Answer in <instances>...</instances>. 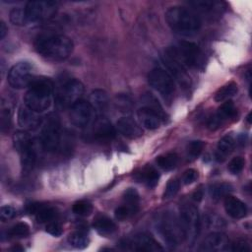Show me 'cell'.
<instances>
[{
	"label": "cell",
	"mask_w": 252,
	"mask_h": 252,
	"mask_svg": "<svg viewBox=\"0 0 252 252\" xmlns=\"http://www.w3.org/2000/svg\"><path fill=\"white\" fill-rule=\"evenodd\" d=\"M234 145H235V142L231 135L223 136L218 143L217 151L215 154L216 159L219 162H222L223 160H225L226 158L232 153L234 149Z\"/></svg>",
	"instance_id": "cell-25"
},
{
	"label": "cell",
	"mask_w": 252,
	"mask_h": 252,
	"mask_svg": "<svg viewBox=\"0 0 252 252\" xmlns=\"http://www.w3.org/2000/svg\"><path fill=\"white\" fill-rule=\"evenodd\" d=\"M199 176V173L197 170L193 169V168H190V169H187L184 174H183V177H182V181H183V184L185 185H189L191 183H193L194 181L197 180Z\"/></svg>",
	"instance_id": "cell-43"
},
{
	"label": "cell",
	"mask_w": 252,
	"mask_h": 252,
	"mask_svg": "<svg viewBox=\"0 0 252 252\" xmlns=\"http://www.w3.org/2000/svg\"><path fill=\"white\" fill-rule=\"evenodd\" d=\"M179 186L180 184L177 179H170L165 186V190L163 192V198L169 199L174 197L179 190Z\"/></svg>",
	"instance_id": "cell-39"
},
{
	"label": "cell",
	"mask_w": 252,
	"mask_h": 252,
	"mask_svg": "<svg viewBox=\"0 0 252 252\" xmlns=\"http://www.w3.org/2000/svg\"><path fill=\"white\" fill-rule=\"evenodd\" d=\"M7 32H8V28H7L6 24L4 22H1L0 23V38L1 39L4 38V36L6 35Z\"/></svg>",
	"instance_id": "cell-46"
},
{
	"label": "cell",
	"mask_w": 252,
	"mask_h": 252,
	"mask_svg": "<svg viewBox=\"0 0 252 252\" xmlns=\"http://www.w3.org/2000/svg\"><path fill=\"white\" fill-rule=\"evenodd\" d=\"M0 120H1V131L5 132L9 130L10 125H11V108L9 107L8 104H5L2 102V107H1V115H0Z\"/></svg>",
	"instance_id": "cell-37"
},
{
	"label": "cell",
	"mask_w": 252,
	"mask_h": 252,
	"mask_svg": "<svg viewBox=\"0 0 252 252\" xmlns=\"http://www.w3.org/2000/svg\"><path fill=\"white\" fill-rule=\"evenodd\" d=\"M121 246L124 249L140 252H158L162 251L161 245L151 235L147 233H140L121 242Z\"/></svg>",
	"instance_id": "cell-13"
},
{
	"label": "cell",
	"mask_w": 252,
	"mask_h": 252,
	"mask_svg": "<svg viewBox=\"0 0 252 252\" xmlns=\"http://www.w3.org/2000/svg\"><path fill=\"white\" fill-rule=\"evenodd\" d=\"M68 243L75 248L83 249L89 245V238L84 232L75 231L68 236Z\"/></svg>",
	"instance_id": "cell-33"
},
{
	"label": "cell",
	"mask_w": 252,
	"mask_h": 252,
	"mask_svg": "<svg viewBox=\"0 0 252 252\" xmlns=\"http://www.w3.org/2000/svg\"><path fill=\"white\" fill-rule=\"evenodd\" d=\"M60 143L61 129L59 120L56 116L50 115L43 125L40 136V144L45 151L55 152L59 149Z\"/></svg>",
	"instance_id": "cell-9"
},
{
	"label": "cell",
	"mask_w": 252,
	"mask_h": 252,
	"mask_svg": "<svg viewBox=\"0 0 252 252\" xmlns=\"http://www.w3.org/2000/svg\"><path fill=\"white\" fill-rule=\"evenodd\" d=\"M53 82L46 77H33L25 95V105L36 112L46 110L52 101Z\"/></svg>",
	"instance_id": "cell-3"
},
{
	"label": "cell",
	"mask_w": 252,
	"mask_h": 252,
	"mask_svg": "<svg viewBox=\"0 0 252 252\" xmlns=\"http://www.w3.org/2000/svg\"><path fill=\"white\" fill-rule=\"evenodd\" d=\"M178 221L183 238L189 244L194 243L201 228L200 216L197 208L191 204H184L180 209Z\"/></svg>",
	"instance_id": "cell-5"
},
{
	"label": "cell",
	"mask_w": 252,
	"mask_h": 252,
	"mask_svg": "<svg viewBox=\"0 0 252 252\" xmlns=\"http://www.w3.org/2000/svg\"><path fill=\"white\" fill-rule=\"evenodd\" d=\"M165 20L169 28L177 34L191 36L201 29V19L192 9L174 6L167 10Z\"/></svg>",
	"instance_id": "cell-1"
},
{
	"label": "cell",
	"mask_w": 252,
	"mask_h": 252,
	"mask_svg": "<svg viewBox=\"0 0 252 252\" xmlns=\"http://www.w3.org/2000/svg\"><path fill=\"white\" fill-rule=\"evenodd\" d=\"M114 215H115V218L117 220H123L127 219L128 217H130L132 215V213L130 212V210L125 205H122V206H119L118 208L115 209Z\"/></svg>",
	"instance_id": "cell-45"
},
{
	"label": "cell",
	"mask_w": 252,
	"mask_h": 252,
	"mask_svg": "<svg viewBox=\"0 0 252 252\" xmlns=\"http://www.w3.org/2000/svg\"><path fill=\"white\" fill-rule=\"evenodd\" d=\"M203 148H204V142L203 141H201V140L191 141L187 145V148H186L188 158H190V159L197 158L200 156V154L202 153Z\"/></svg>",
	"instance_id": "cell-35"
},
{
	"label": "cell",
	"mask_w": 252,
	"mask_h": 252,
	"mask_svg": "<svg viewBox=\"0 0 252 252\" xmlns=\"http://www.w3.org/2000/svg\"><path fill=\"white\" fill-rule=\"evenodd\" d=\"M229 249L234 252H248L251 250V247L246 240L238 239L235 242H233L232 244H230Z\"/></svg>",
	"instance_id": "cell-42"
},
{
	"label": "cell",
	"mask_w": 252,
	"mask_h": 252,
	"mask_svg": "<svg viewBox=\"0 0 252 252\" xmlns=\"http://www.w3.org/2000/svg\"><path fill=\"white\" fill-rule=\"evenodd\" d=\"M237 93V85L233 82H230L218 90L215 94L216 101H223L228 99L229 97L233 96Z\"/></svg>",
	"instance_id": "cell-32"
},
{
	"label": "cell",
	"mask_w": 252,
	"mask_h": 252,
	"mask_svg": "<svg viewBox=\"0 0 252 252\" xmlns=\"http://www.w3.org/2000/svg\"><path fill=\"white\" fill-rule=\"evenodd\" d=\"M93 226L101 235H109L117 230L116 223L104 215L97 216L93 222Z\"/></svg>",
	"instance_id": "cell-26"
},
{
	"label": "cell",
	"mask_w": 252,
	"mask_h": 252,
	"mask_svg": "<svg viewBox=\"0 0 252 252\" xmlns=\"http://www.w3.org/2000/svg\"><path fill=\"white\" fill-rule=\"evenodd\" d=\"M92 106L94 107V111L104 112L108 105H109V99L107 94L103 90H94L90 94V101Z\"/></svg>",
	"instance_id": "cell-27"
},
{
	"label": "cell",
	"mask_w": 252,
	"mask_h": 252,
	"mask_svg": "<svg viewBox=\"0 0 252 252\" xmlns=\"http://www.w3.org/2000/svg\"><path fill=\"white\" fill-rule=\"evenodd\" d=\"M45 230H46V232H48L49 234H51V235H53V236H56V237L60 236V235L62 234V232H63L61 225H60L59 223L55 222V221H50V222H48L47 225H46V227H45Z\"/></svg>",
	"instance_id": "cell-44"
},
{
	"label": "cell",
	"mask_w": 252,
	"mask_h": 252,
	"mask_svg": "<svg viewBox=\"0 0 252 252\" xmlns=\"http://www.w3.org/2000/svg\"><path fill=\"white\" fill-rule=\"evenodd\" d=\"M35 50L42 57L61 61L71 55L74 44L70 37L63 34H48L39 36L34 43Z\"/></svg>",
	"instance_id": "cell-2"
},
{
	"label": "cell",
	"mask_w": 252,
	"mask_h": 252,
	"mask_svg": "<svg viewBox=\"0 0 252 252\" xmlns=\"http://www.w3.org/2000/svg\"><path fill=\"white\" fill-rule=\"evenodd\" d=\"M84 94V85L77 79L67 81L57 94V104L61 108L72 107L75 103L81 100Z\"/></svg>",
	"instance_id": "cell-10"
},
{
	"label": "cell",
	"mask_w": 252,
	"mask_h": 252,
	"mask_svg": "<svg viewBox=\"0 0 252 252\" xmlns=\"http://www.w3.org/2000/svg\"><path fill=\"white\" fill-rule=\"evenodd\" d=\"M150 85L165 99L170 100L175 92V84L170 74L162 68H155L149 74Z\"/></svg>",
	"instance_id": "cell-8"
},
{
	"label": "cell",
	"mask_w": 252,
	"mask_h": 252,
	"mask_svg": "<svg viewBox=\"0 0 252 252\" xmlns=\"http://www.w3.org/2000/svg\"><path fill=\"white\" fill-rule=\"evenodd\" d=\"M224 209L227 215L233 219H242L247 215L246 205L238 198L230 195L224 199Z\"/></svg>",
	"instance_id": "cell-24"
},
{
	"label": "cell",
	"mask_w": 252,
	"mask_h": 252,
	"mask_svg": "<svg viewBox=\"0 0 252 252\" xmlns=\"http://www.w3.org/2000/svg\"><path fill=\"white\" fill-rule=\"evenodd\" d=\"M189 5L193 7L194 12H199L210 17L220 16L225 9L223 2L214 0H196L189 2Z\"/></svg>",
	"instance_id": "cell-19"
},
{
	"label": "cell",
	"mask_w": 252,
	"mask_h": 252,
	"mask_svg": "<svg viewBox=\"0 0 252 252\" xmlns=\"http://www.w3.org/2000/svg\"><path fill=\"white\" fill-rule=\"evenodd\" d=\"M165 52L175 58L184 67L186 66L200 70L205 67V55L201 48L194 42L181 40L175 45L167 48Z\"/></svg>",
	"instance_id": "cell-4"
},
{
	"label": "cell",
	"mask_w": 252,
	"mask_h": 252,
	"mask_svg": "<svg viewBox=\"0 0 252 252\" xmlns=\"http://www.w3.org/2000/svg\"><path fill=\"white\" fill-rule=\"evenodd\" d=\"M161 60L164 66L169 71L168 73L170 74V76L172 78L174 77L184 90H189L191 87V80L185 70V67L166 52L163 54Z\"/></svg>",
	"instance_id": "cell-16"
},
{
	"label": "cell",
	"mask_w": 252,
	"mask_h": 252,
	"mask_svg": "<svg viewBox=\"0 0 252 252\" xmlns=\"http://www.w3.org/2000/svg\"><path fill=\"white\" fill-rule=\"evenodd\" d=\"M236 114V108L231 100H226L218 109V111L212 115L208 120V127L211 130H216L220 128L222 123L229 118L234 117Z\"/></svg>",
	"instance_id": "cell-17"
},
{
	"label": "cell",
	"mask_w": 252,
	"mask_h": 252,
	"mask_svg": "<svg viewBox=\"0 0 252 252\" xmlns=\"http://www.w3.org/2000/svg\"><path fill=\"white\" fill-rule=\"evenodd\" d=\"M94 109L89 101L79 100L70 110V120L78 127L89 126L94 119Z\"/></svg>",
	"instance_id": "cell-15"
},
{
	"label": "cell",
	"mask_w": 252,
	"mask_h": 252,
	"mask_svg": "<svg viewBox=\"0 0 252 252\" xmlns=\"http://www.w3.org/2000/svg\"><path fill=\"white\" fill-rule=\"evenodd\" d=\"M10 21L17 26H23L28 23L25 8H14L10 12Z\"/></svg>",
	"instance_id": "cell-36"
},
{
	"label": "cell",
	"mask_w": 252,
	"mask_h": 252,
	"mask_svg": "<svg viewBox=\"0 0 252 252\" xmlns=\"http://www.w3.org/2000/svg\"><path fill=\"white\" fill-rule=\"evenodd\" d=\"M232 191V186L229 183L221 182V183H216L213 184L210 187V195L214 200H220Z\"/></svg>",
	"instance_id": "cell-30"
},
{
	"label": "cell",
	"mask_w": 252,
	"mask_h": 252,
	"mask_svg": "<svg viewBox=\"0 0 252 252\" xmlns=\"http://www.w3.org/2000/svg\"><path fill=\"white\" fill-rule=\"evenodd\" d=\"M229 240L222 232H213L209 234L201 244V251L220 252L228 249Z\"/></svg>",
	"instance_id": "cell-18"
},
{
	"label": "cell",
	"mask_w": 252,
	"mask_h": 252,
	"mask_svg": "<svg viewBox=\"0 0 252 252\" xmlns=\"http://www.w3.org/2000/svg\"><path fill=\"white\" fill-rule=\"evenodd\" d=\"M27 211L30 214H35L37 222L44 223V222H50L52 221L56 216L57 211L50 206L41 205V204H31L27 207Z\"/></svg>",
	"instance_id": "cell-22"
},
{
	"label": "cell",
	"mask_w": 252,
	"mask_h": 252,
	"mask_svg": "<svg viewBox=\"0 0 252 252\" xmlns=\"http://www.w3.org/2000/svg\"><path fill=\"white\" fill-rule=\"evenodd\" d=\"M57 3L53 1H30L25 7L28 23L37 22L54 15Z\"/></svg>",
	"instance_id": "cell-12"
},
{
	"label": "cell",
	"mask_w": 252,
	"mask_h": 252,
	"mask_svg": "<svg viewBox=\"0 0 252 252\" xmlns=\"http://www.w3.org/2000/svg\"><path fill=\"white\" fill-rule=\"evenodd\" d=\"M137 117L140 124L150 130L158 128L162 119V115L159 112L149 106H144L140 108L137 111Z\"/></svg>",
	"instance_id": "cell-21"
},
{
	"label": "cell",
	"mask_w": 252,
	"mask_h": 252,
	"mask_svg": "<svg viewBox=\"0 0 252 252\" xmlns=\"http://www.w3.org/2000/svg\"><path fill=\"white\" fill-rule=\"evenodd\" d=\"M17 216V210L12 206H3L0 209V219L5 221L14 219Z\"/></svg>",
	"instance_id": "cell-41"
},
{
	"label": "cell",
	"mask_w": 252,
	"mask_h": 252,
	"mask_svg": "<svg viewBox=\"0 0 252 252\" xmlns=\"http://www.w3.org/2000/svg\"><path fill=\"white\" fill-rule=\"evenodd\" d=\"M156 227L167 246L175 247L183 237L179 221L171 212L160 214L156 220Z\"/></svg>",
	"instance_id": "cell-6"
},
{
	"label": "cell",
	"mask_w": 252,
	"mask_h": 252,
	"mask_svg": "<svg viewBox=\"0 0 252 252\" xmlns=\"http://www.w3.org/2000/svg\"><path fill=\"white\" fill-rule=\"evenodd\" d=\"M72 211L74 214H76L78 216L87 217V216L91 215V213L93 212V206L90 202L81 200V201H77L76 203H74V205L72 207Z\"/></svg>",
	"instance_id": "cell-34"
},
{
	"label": "cell",
	"mask_w": 252,
	"mask_h": 252,
	"mask_svg": "<svg viewBox=\"0 0 252 252\" xmlns=\"http://www.w3.org/2000/svg\"><path fill=\"white\" fill-rule=\"evenodd\" d=\"M203 198V190L202 189H197L194 194H193V199L196 201V202H199L201 201Z\"/></svg>",
	"instance_id": "cell-47"
},
{
	"label": "cell",
	"mask_w": 252,
	"mask_h": 252,
	"mask_svg": "<svg viewBox=\"0 0 252 252\" xmlns=\"http://www.w3.org/2000/svg\"><path fill=\"white\" fill-rule=\"evenodd\" d=\"M158 179H159L158 171L152 166L144 168L142 172L139 173V180L143 181L149 187H155L158 184Z\"/></svg>",
	"instance_id": "cell-29"
},
{
	"label": "cell",
	"mask_w": 252,
	"mask_h": 252,
	"mask_svg": "<svg viewBox=\"0 0 252 252\" xmlns=\"http://www.w3.org/2000/svg\"><path fill=\"white\" fill-rule=\"evenodd\" d=\"M156 161L158 165L163 170H171L175 168L178 163V156L175 153H167L158 157Z\"/></svg>",
	"instance_id": "cell-31"
},
{
	"label": "cell",
	"mask_w": 252,
	"mask_h": 252,
	"mask_svg": "<svg viewBox=\"0 0 252 252\" xmlns=\"http://www.w3.org/2000/svg\"><path fill=\"white\" fill-rule=\"evenodd\" d=\"M8 233L11 236H16V237H25L29 235L30 233V226L26 222H18L15 225H13Z\"/></svg>",
	"instance_id": "cell-38"
},
{
	"label": "cell",
	"mask_w": 252,
	"mask_h": 252,
	"mask_svg": "<svg viewBox=\"0 0 252 252\" xmlns=\"http://www.w3.org/2000/svg\"><path fill=\"white\" fill-rule=\"evenodd\" d=\"M123 205H125L132 215L139 211V194L135 188H128L123 194Z\"/></svg>",
	"instance_id": "cell-28"
},
{
	"label": "cell",
	"mask_w": 252,
	"mask_h": 252,
	"mask_svg": "<svg viewBox=\"0 0 252 252\" xmlns=\"http://www.w3.org/2000/svg\"><path fill=\"white\" fill-rule=\"evenodd\" d=\"M244 163L245 161L241 157H236L229 161L227 168L232 174H238L243 169Z\"/></svg>",
	"instance_id": "cell-40"
},
{
	"label": "cell",
	"mask_w": 252,
	"mask_h": 252,
	"mask_svg": "<svg viewBox=\"0 0 252 252\" xmlns=\"http://www.w3.org/2000/svg\"><path fill=\"white\" fill-rule=\"evenodd\" d=\"M115 128L105 117H98L94 119L87 132L89 139L99 142L112 140L115 137Z\"/></svg>",
	"instance_id": "cell-14"
},
{
	"label": "cell",
	"mask_w": 252,
	"mask_h": 252,
	"mask_svg": "<svg viewBox=\"0 0 252 252\" xmlns=\"http://www.w3.org/2000/svg\"><path fill=\"white\" fill-rule=\"evenodd\" d=\"M32 71L33 67L30 62H18L9 71L8 83L12 88L18 90L29 87L33 79Z\"/></svg>",
	"instance_id": "cell-11"
},
{
	"label": "cell",
	"mask_w": 252,
	"mask_h": 252,
	"mask_svg": "<svg viewBox=\"0 0 252 252\" xmlns=\"http://www.w3.org/2000/svg\"><path fill=\"white\" fill-rule=\"evenodd\" d=\"M118 131L125 137L136 139L142 136L143 131L140 125L131 117H122L116 123Z\"/></svg>",
	"instance_id": "cell-23"
},
{
	"label": "cell",
	"mask_w": 252,
	"mask_h": 252,
	"mask_svg": "<svg viewBox=\"0 0 252 252\" xmlns=\"http://www.w3.org/2000/svg\"><path fill=\"white\" fill-rule=\"evenodd\" d=\"M13 145L20 154L25 170H31L36 161V149L33 140L26 131H18L13 136Z\"/></svg>",
	"instance_id": "cell-7"
},
{
	"label": "cell",
	"mask_w": 252,
	"mask_h": 252,
	"mask_svg": "<svg viewBox=\"0 0 252 252\" xmlns=\"http://www.w3.org/2000/svg\"><path fill=\"white\" fill-rule=\"evenodd\" d=\"M37 113L27 105L21 106L18 112L19 125L26 130H35L41 124V118Z\"/></svg>",
	"instance_id": "cell-20"
}]
</instances>
